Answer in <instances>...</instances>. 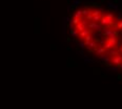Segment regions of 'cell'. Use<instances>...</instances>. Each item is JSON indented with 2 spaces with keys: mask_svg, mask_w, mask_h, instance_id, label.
<instances>
[{
  "mask_svg": "<svg viewBox=\"0 0 122 109\" xmlns=\"http://www.w3.org/2000/svg\"><path fill=\"white\" fill-rule=\"evenodd\" d=\"M67 37L83 56L122 74V10L107 2H77L65 19Z\"/></svg>",
  "mask_w": 122,
  "mask_h": 109,
  "instance_id": "obj_1",
  "label": "cell"
}]
</instances>
